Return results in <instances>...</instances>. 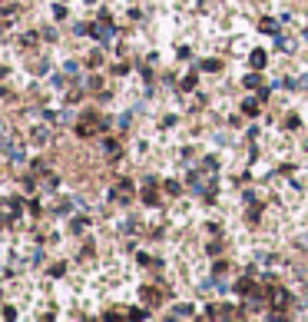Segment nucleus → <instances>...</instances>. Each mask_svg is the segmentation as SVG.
Instances as JSON below:
<instances>
[{"mask_svg":"<svg viewBox=\"0 0 308 322\" xmlns=\"http://www.w3.org/2000/svg\"><path fill=\"white\" fill-rule=\"evenodd\" d=\"M262 30H265V34H272V30H275V20L265 17V20H262Z\"/></svg>","mask_w":308,"mask_h":322,"instance_id":"obj_9","label":"nucleus"},{"mask_svg":"<svg viewBox=\"0 0 308 322\" xmlns=\"http://www.w3.org/2000/svg\"><path fill=\"white\" fill-rule=\"evenodd\" d=\"M242 110H245L249 116H255V113H258V107H255V103H249V100H245V107H242Z\"/></svg>","mask_w":308,"mask_h":322,"instance_id":"obj_10","label":"nucleus"},{"mask_svg":"<svg viewBox=\"0 0 308 322\" xmlns=\"http://www.w3.org/2000/svg\"><path fill=\"white\" fill-rule=\"evenodd\" d=\"M285 303H289V292H285V289H275V292H272V305H278V309H282Z\"/></svg>","mask_w":308,"mask_h":322,"instance_id":"obj_3","label":"nucleus"},{"mask_svg":"<svg viewBox=\"0 0 308 322\" xmlns=\"http://www.w3.org/2000/svg\"><path fill=\"white\" fill-rule=\"evenodd\" d=\"M90 226V223H86V219H83V216H80V219H73V233H83V229Z\"/></svg>","mask_w":308,"mask_h":322,"instance_id":"obj_6","label":"nucleus"},{"mask_svg":"<svg viewBox=\"0 0 308 322\" xmlns=\"http://www.w3.org/2000/svg\"><path fill=\"white\" fill-rule=\"evenodd\" d=\"M139 296H143V303H149V305H159V303H163L159 289H153V286H143V289H139Z\"/></svg>","mask_w":308,"mask_h":322,"instance_id":"obj_2","label":"nucleus"},{"mask_svg":"<svg viewBox=\"0 0 308 322\" xmlns=\"http://www.w3.org/2000/svg\"><path fill=\"white\" fill-rule=\"evenodd\" d=\"M113 199H116V203H129V199H133V183H129V179H120V183L113 186Z\"/></svg>","mask_w":308,"mask_h":322,"instance_id":"obj_1","label":"nucleus"},{"mask_svg":"<svg viewBox=\"0 0 308 322\" xmlns=\"http://www.w3.org/2000/svg\"><path fill=\"white\" fill-rule=\"evenodd\" d=\"M30 140H34V143H40V146H43V143H47V140H50V133H47V130H34V133H30Z\"/></svg>","mask_w":308,"mask_h":322,"instance_id":"obj_4","label":"nucleus"},{"mask_svg":"<svg viewBox=\"0 0 308 322\" xmlns=\"http://www.w3.org/2000/svg\"><path fill=\"white\" fill-rule=\"evenodd\" d=\"M252 67H265V54H262V50H252Z\"/></svg>","mask_w":308,"mask_h":322,"instance_id":"obj_5","label":"nucleus"},{"mask_svg":"<svg viewBox=\"0 0 308 322\" xmlns=\"http://www.w3.org/2000/svg\"><path fill=\"white\" fill-rule=\"evenodd\" d=\"M245 87H252V90H255V87H262V76H245Z\"/></svg>","mask_w":308,"mask_h":322,"instance_id":"obj_7","label":"nucleus"},{"mask_svg":"<svg viewBox=\"0 0 308 322\" xmlns=\"http://www.w3.org/2000/svg\"><path fill=\"white\" fill-rule=\"evenodd\" d=\"M143 203H146V206H156L159 199H156V193H143Z\"/></svg>","mask_w":308,"mask_h":322,"instance_id":"obj_8","label":"nucleus"}]
</instances>
